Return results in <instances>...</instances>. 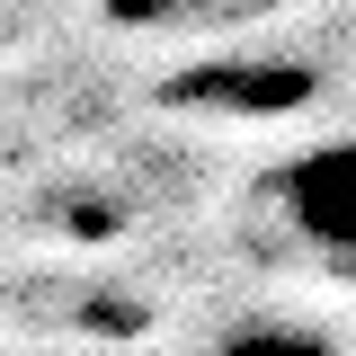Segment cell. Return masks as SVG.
<instances>
[{"label": "cell", "mask_w": 356, "mask_h": 356, "mask_svg": "<svg viewBox=\"0 0 356 356\" xmlns=\"http://www.w3.org/2000/svg\"><path fill=\"white\" fill-rule=\"evenodd\" d=\"M276 214L294 241H312L321 259H356V134L303 143L285 170H276Z\"/></svg>", "instance_id": "obj_1"}, {"label": "cell", "mask_w": 356, "mask_h": 356, "mask_svg": "<svg viewBox=\"0 0 356 356\" xmlns=\"http://www.w3.org/2000/svg\"><path fill=\"white\" fill-rule=\"evenodd\" d=\"M214 356H339L321 330H303V321H250V330H232Z\"/></svg>", "instance_id": "obj_3"}, {"label": "cell", "mask_w": 356, "mask_h": 356, "mask_svg": "<svg viewBox=\"0 0 356 356\" xmlns=\"http://www.w3.org/2000/svg\"><path fill=\"white\" fill-rule=\"evenodd\" d=\"M285 0H98L107 27L125 36H232V27H259Z\"/></svg>", "instance_id": "obj_2"}, {"label": "cell", "mask_w": 356, "mask_h": 356, "mask_svg": "<svg viewBox=\"0 0 356 356\" xmlns=\"http://www.w3.org/2000/svg\"><path fill=\"white\" fill-rule=\"evenodd\" d=\"M36 356H134V348H36Z\"/></svg>", "instance_id": "obj_4"}]
</instances>
